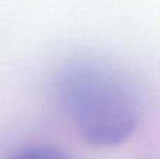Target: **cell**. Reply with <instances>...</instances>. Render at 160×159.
Instances as JSON below:
<instances>
[{"label":"cell","instance_id":"obj_1","mask_svg":"<svg viewBox=\"0 0 160 159\" xmlns=\"http://www.w3.org/2000/svg\"><path fill=\"white\" fill-rule=\"evenodd\" d=\"M62 96L79 135L94 146H115L135 132L139 100L133 86L102 66H78L63 79Z\"/></svg>","mask_w":160,"mask_h":159},{"label":"cell","instance_id":"obj_2","mask_svg":"<svg viewBox=\"0 0 160 159\" xmlns=\"http://www.w3.org/2000/svg\"><path fill=\"white\" fill-rule=\"evenodd\" d=\"M10 159H73L65 151L55 146H30L14 154Z\"/></svg>","mask_w":160,"mask_h":159}]
</instances>
